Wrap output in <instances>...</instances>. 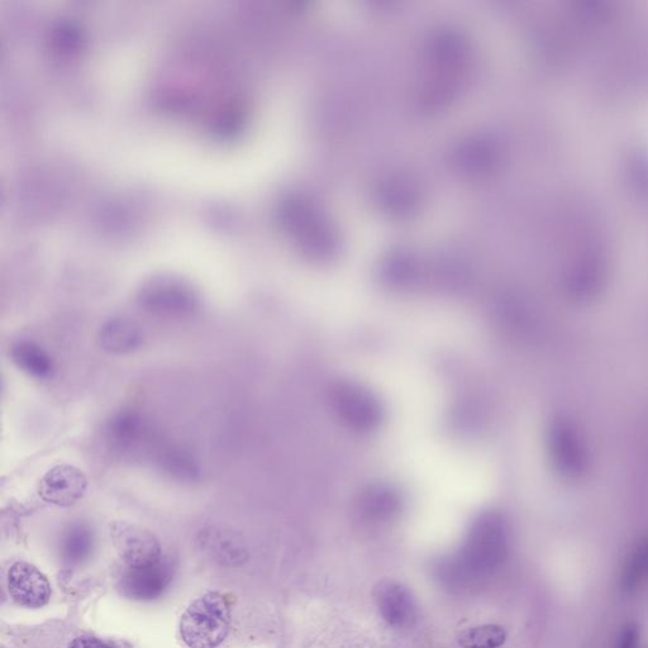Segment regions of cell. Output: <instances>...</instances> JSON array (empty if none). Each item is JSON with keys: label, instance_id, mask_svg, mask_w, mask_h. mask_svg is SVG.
<instances>
[{"label": "cell", "instance_id": "obj_13", "mask_svg": "<svg viewBox=\"0 0 648 648\" xmlns=\"http://www.w3.org/2000/svg\"><path fill=\"white\" fill-rule=\"evenodd\" d=\"M507 631L499 624H480L457 635L462 648H500L507 641Z\"/></svg>", "mask_w": 648, "mask_h": 648}, {"label": "cell", "instance_id": "obj_6", "mask_svg": "<svg viewBox=\"0 0 648 648\" xmlns=\"http://www.w3.org/2000/svg\"><path fill=\"white\" fill-rule=\"evenodd\" d=\"M107 438L114 451L137 454L149 446L154 437L146 419L136 412L117 413L107 424Z\"/></svg>", "mask_w": 648, "mask_h": 648}, {"label": "cell", "instance_id": "obj_8", "mask_svg": "<svg viewBox=\"0 0 648 648\" xmlns=\"http://www.w3.org/2000/svg\"><path fill=\"white\" fill-rule=\"evenodd\" d=\"M100 349L112 355H128L145 343L144 328L128 318H112L98 332Z\"/></svg>", "mask_w": 648, "mask_h": 648}, {"label": "cell", "instance_id": "obj_15", "mask_svg": "<svg viewBox=\"0 0 648 648\" xmlns=\"http://www.w3.org/2000/svg\"><path fill=\"white\" fill-rule=\"evenodd\" d=\"M636 638V631L633 630V628H628V630L623 633L621 643H619V648H635Z\"/></svg>", "mask_w": 648, "mask_h": 648}, {"label": "cell", "instance_id": "obj_2", "mask_svg": "<svg viewBox=\"0 0 648 648\" xmlns=\"http://www.w3.org/2000/svg\"><path fill=\"white\" fill-rule=\"evenodd\" d=\"M111 536L118 556L131 569L156 564L162 559L160 542L145 528L127 522L111 524Z\"/></svg>", "mask_w": 648, "mask_h": 648}, {"label": "cell", "instance_id": "obj_1", "mask_svg": "<svg viewBox=\"0 0 648 648\" xmlns=\"http://www.w3.org/2000/svg\"><path fill=\"white\" fill-rule=\"evenodd\" d=\"M231 621V604L226 595L207 593L195 599L181 616V640L189 648H217L230 633Z\"/></svg>", "mask_w": 648, "mask_h": 648}, {"label": "cell", "instance_id": "obj_9", "mask_svg": "<svg viewBox=\"0 0 648 648\" xmlns=\"http://www.w3.org/2000/svg\"><path fill=\"white\" fill-rule=\"evenodd\" d=\"M11 357L17 368L32 378L45 380L54 373V360L36 342L22 340L14 343Z\"/></svg>", "mask_w": 648, "mask_h": 648}, {"label": "cell", "instance_id": "obj_7", "mask_svg": "<svg viewBox=\"0 0 648 648\" xmlns=\"http://www.w3.org/2000/svg\"><path fill=\"white\" fill-rule=\"evenodd\" d=\"M145 311L160 317H187L198 309V298L190 290L171 285H156L140 297Z\"/></svg>", "mask_w": 648, "mask_h": 648}, {"label": "cell", "instance_id": "obj_11", "mask_svg": "<svg viewBox=\"0 0 648 648\" xmlns=\"http://www.w3.org/2000/svg\"><path fill=\"white\" fill-rule=\"evenodd\" d=\"M156 464L162 473L175 480L193 483L200 478V469L194 457L176 447H162L156 454Z\"/></svg>", "mask_w": 648, "mask_h": 648}, {"label": "cell", "instance_id": "obj_4", "mask_svg": "<svg viewBox=\"0 0 648 648\" xmlns=\"http://www.w3.org/2000/svg\"><path fill=\"white\" fill-rule=\"evenodd\" d=\"M8 590L14 602L30 609L45 607L51 598L50 581L25 561H18L9 569Z\"/></svg>", "mask_w": 648, "mask_h": 648}, {"label": "cell", "instance_id": "obj_3", "mask_svg": "<svg viewBox=\"0 0 648 648\" xmlns=\"http://www.w3.org/2000/svg\"><path fill=\"white\" fill-rule=\"evenodd\" d=\"M174 576V565L168 557H162L154 565L136 567L128 570L119 580L118 588L123 597L137 600V602H150L159 598L168 589Z\"/></svg>", "mask_w": 648, "mask_h": 648}, {"label": "cell", "instance_id": "obj_5", "mask_svg": "<svg viewBox=\"0 0 648 648\" xmlns=\"http://www.w3.org/2000/svg\"><path fill=\"white\" fill-rule=\"evenodd\" d=\"M87 478L79 469L59 465L47 471L38 485V494L47 503L70 507L78 503L87 492Z\"/></svg>", "mask_w": 648, "mask_h": 648}, {"label": "cell", "instance_id": "obj_14", "mask_svg": "<svg viewBox=\"0 0 648 648\" xmlns=\"http://www.w3.org/2000/svg\"><path fill=\"white\" fill-rule=\"evenodd\" d=\"M69 648H132L122 641L104 640L98 637H78L70 643Z\"/></svg>", "mask_w": 648, "mask_h": 648}, {"label": "cell", "instance_id": "obj_12", "mask_svg": "<svg viewBox=\"0 0 648 648\" xmlns=\"http://www.w3.org/2000/svg\"><path fill=\"white\" fill-rule=\"evenodd\" d=\"M94 535L84 523H74L61 538V556L68 565H79L92 554Z\"/></svg>", "mask_w": 648, "mask_h": 648}, {"label": "cell", "instance_id": "obj_10", "mask_svg": "<svg viewBox=\"0 0 648 648\" xmlns=\"http://www.w3.org/2000/svg\"><path fill=\"white\" fill-rule=\"evenodd\" d=\"M378 603L384 619L393 626H403L411 623L413 618V603L411 595L402 586L389 583L381 586Z\"/></svg>", "mask_w": 648, "mask_h": 648}]
</instances>
